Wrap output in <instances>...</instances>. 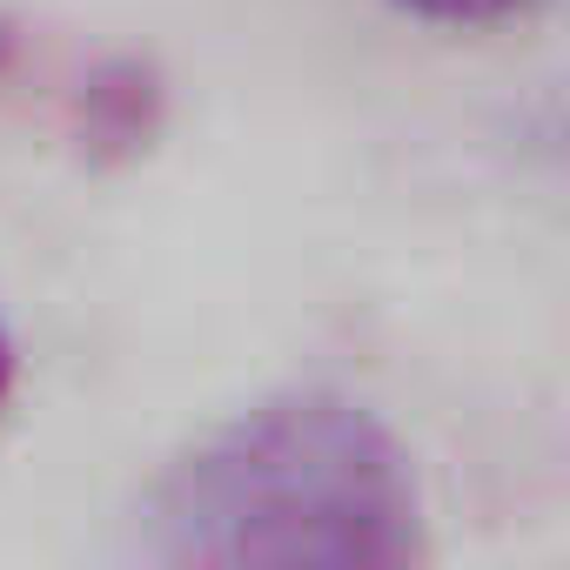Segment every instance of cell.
<instances>
[{
  "label": "cell",
  "instance_id": "cell-1",
  "mask_svg": "<svg viewBox=\"0 0 570 570\" xmlns=\"http://www.w3.org/2000/svg\"><path fill=\"white\" fill-rule=\"evenodd\" d=\"M135 543L195 570H396L423 557V490L370 403L275 390L148 483Z\"/></svg>",
  "mask_w": 570,
  "mask_h": 570
},
{
  "label": "cell",
  "instance_id": "cell-2",
  "mask_svg": "<svg viewBox=\"0 0 570 570\" xmlns=\"http://www.w3.org/2000/svg\"><path fill=\"white\" fill-rule=\"evenodd\" d=\"M390 8H403V14L423 21V28L476 35V28H510V21H523L537 0H390Z\"/></svg>",
  "mask_w": 570,
  "mask_h": 570
},
{
  "label": "cell",
  "instance_id": "cell-3",
  "mask_svg": "<svg viewBox=\"0 0 570 570\" xmlns=\"http://www.w3.org/2000/svg\"><path fill=\"white\" fill-rule=\"evenodd\" d=\"M8 390H14V350H8V336H0V403H8Z\"/></svg>",
  "mask_w": 570,
  "mask_h": 570
}]
</instances>
